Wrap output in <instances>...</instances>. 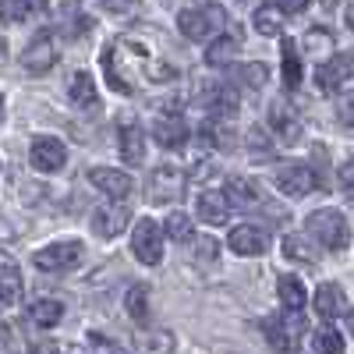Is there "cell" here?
<instances>
[{"label": "cell", "instance_id": "1", "mask_svg": "<svg viewBox=\"0 0 354 354\" xmlns=\"http://www.w3.org/2000/svg\"><path fill=\"white\" fill-rule=\"evenodd\" d=\"M305 227H308V234L326 252H344L351 245V223L337 209H315V213H308Z\"/></svg>", "mask_w": 354, "mask_h": 354}, {"label": "cell", "instance_id": "2", "mask_svg": "<svg viewBox=\"0 0 354 354\" xmlns=\"http://www.w3.org/2000/svg\"><path fill=\"white\" fill-rule=\"evenodd\" d=\"M82 259H85V252H82L78 241H57V245L32 255L36 270H43V273H71L82 266Z\"/></svg>", "mask_w": 354, "mask_h": 354}, {"label": "cell", "instance_id": "3", "mask_svg": "<svg viewBox=\"0 0 354 354\" xmlns=\"http://www.w3.org/2000/svg\"><path fill=\"white\" fill-rule=\"evenodd\" d=\"M220 25H223V11L220 8H185L181 15H177V28H181L188 39H195V43L209 39Z\"/></svg>", "mask_w": 354, "mask_h": 354}, {"label": "cell", "instance_id": "4", "mask_svg": "<svg viewBox=\"0 0 354 354\" xmlns=\"http://www.w3.org/2000/svg\"><path fill=\"white\" fill-rule=\"evenodd\" d=\"M131 252H135L138 262L156 266L163 259V230L153 220H138L135 223V234H131Z\"/></svg>", "mask_w": 354, "mask_h": 354}, {"label": "cell", "instance_id": "5", "mask_svg": "<svg viewBox=\"0 0 354 354\" xmlns=\"http://www.w3.org/2000/svg\"><path fill=\"white\" fill-rule=\"evenodd\" d=\"M354 78V53H337L315 71V85L322 93H337Z\"/></svg>", "mask_w": 354, "mask_h": 354}, {"label": "cell", "instance_id": "6", "mask_svg": "<svg viewBox=\"0 0 354 354\" xmlns=\"http://www.w3.org/2000/svg\"><path fill=\"white\" fill-rule=\"evenodd\" d=\"M28 163H32L36 170H43V174H57L68 163V149L61 145V138L43 135V138L32 142V149H28Z\"/></svg>", "mask_w": 354, "mask_h": 354}, {"label": "cell", "instance_id": "7", "mask_svg": "<svg viewBox=\"0 0 354 354\" xmlns=\"http://www.w3.org/2000/svg\"><path fill=\"white\" fill-rule=\"evenodd\" d=\"M273 181H277V188L287 198H305L315 188V174L308 167H301V163H287V167H277Z\"/></svg>", "mask_w": 354, "mask_h": 354}, {"label": "cell", "instance_id": "8", "mask_svg": "<svg viewBox=\"0 0 354 354\" xmlns=\"http://www.w3.org/2000/svg\"><path fill=\"white\" fill-rule=\"evenodd\" d=\"M198 100L213 117H234L238 113V93H234L227 82H205L198 88Z\"/></svg>", "mask_w": 354, "mask_h": 354}, {"label": "cell", "instance_id": "9", "mask_svg": "<svg viewBox=\"0 0 354 354\" xmlns=\"http://www.w3.org/2000/svg\"><path fill=\"white\" fill-rule=\"evenodd\" d=\"M185 195V174L177 167H156L149 177V198L153 202H177Z\"/></svg>", "mask_w": 354, "mask_h": 354}, {"label": "cell", "instance_id": "10", "mask_svg": "<svg viewBox=\"0 0 354 354\" xmlns=\"http://www.w3.org/2000/svg\"><path fill=\"white\" fill-rule=\"evenodd\" d=\"M21 64H25V71H32V75H46V71L57 64V46H53L50 32H39L32 43L25 46Z\"/></svg>", "mask_w": 354, "mask_h": 354}, {"label": "cell", "instance_id": "11", "mask_svg": "<svg viewBox=\"0 0 354 354\" xmlns=\"http://www.w3.org/2000/svg\"><path fill=\"white\" fill-rule=\"evenodd\" d=\"M270 128H273L287 145H294V142L301 138V117H298V110H294L290 103L277 100V103L270 106Z\"/></svg>", "mask_w": 354, "mask_h": 354}, {"label": "cell", "instance_id": "12", "mask_svg": "<svg viewBox=\"0 0 354 354\" xmlns=\"http://www.w3.org/2000/svg\"><path fill=\"white\" fill-rule=\"evenodd\" d=\"M117 145H121L124 163H131V167H142L145 163V131L131 121V117H124L121 135H117Z\"/></svg>", "mask_w": 354, "mask_h": 354}, {"label": "cell", "instance_id": "13", "mask_svg": "<svg viewBox=\"0 0 354 354\" xmlns=\"http://www.w3.org/2000/svg\"><path fill=\"white\" fill-rule=\"evenodd\" d=\"M88 181H93L103 195L110 198H128L131 195V177L124 170H106V167H96V170H88Z\"/></svg>", "mask_w": 354, "mask_h": 354}, {"label": "cell", "instance_id": "14", "mask_svg": "<svg viewBox=\"0 0 354 354\" xmlns=\"http://www.w3.org/2000/svg\"><path fill=\"white\" fill-rule=\"evenodd\" d=\"M153 138L163 145V149H181V145L188 142V124L181 121V117H156V124H153Z\"/></svg>", "mask_w": 354, "mask_h": 354}, {"label": "cell", "instance_id": "15", "mask_svg": "<svg viewBox=\"0 0 354 354\" xmlns=\"http://www.w3.org/2000/svg\"><path fill=\"white\" fill-rule=\"evenodd\" d=\"M344 308H347V294L340 283H319L315 287V312L322 319H337V315H344Z\"/></svg>", "mask_w": 354, "mask_h": 354}, {"label": "cell", "instance_id": "16", "mask_svg": "<svg viewBox=\"0 0 354 354\" xmlns=\"http://www.w3.org/2000/svg\"><path fill=\"white\" fill-rule=\"evenodd\" d=\"M124 227H128V209H121V205H100L93 213V230L100 238H117Z\"/></svg>", "mask_w": 354, "mask_h": 354}, {"label": "cell", "instance_id": "17", "mask_svg": "<svg viewBox=\"0 0 354 354\" xmlns=\"http://www.w3.org/2000/svg\"><path fill=\"white\" fill-rule=\"evenodd\" d=\"M230 252H238V255H262L266 252V234L259 227H234L230 230Z\"/></svg>", "mask_w": 354, "mask_h": 354}, {"label": "cell", "instance_id": "18", "mask_svg": "<svg viewBox=\"0 0 354 354\" xmlns=\"http://www.w3.org/2000/svg\"><path fill=\"white\" fill-rule=\"evenodd\" d=\"M195 209H198V216H202L205 223H223V220L230 216L227 195H223V192H216V188L202 192V195H198V202H195Z\"/></svg>", "mask_w": 354, "mask_h": 354}, {"label": "cell", "instance_id": "19", "mask_svg": "<svg viewBox=\"0 0 354 354\" xmlns=\"http://www.w3.org/2000/svg\"><path fill=\"white\" fill-rule=\"evenodd\" d=\"M68 93H71V103H75L78 110H96V103H100L96 85H93V78H88L85 71H75V75H71Z\"/></svg>", "mask_w": 354, "mask_h": 354}, {"label": "cell", "instance_id": "20", "mask_svg": "<svg viewBox=\"0 0 354 354\" xmlns=\"http://www.w3.org/2000/svg\"><path fill=\"white\" fill-rule=\"evenodd\" d=\"M28 319H32L39 330H50V326H57V322L64 319V305L57 301V298H43V301H32V305H28Z\"/></svg>", "mask_w": 354, "mask_h": 354}, {"label": "cell", "instance_id": "21", "mask_svg": "<svg viewBox=\"0 0 354 354\" xmlns=\"http://www.w3.org/2000/svg\"><path fill=\"white\" fill-rule=\"evenodd\" d=\"M280 15H283V11H280L277 4L255 8V15H252L255 32H259V36H280V32H283V18H280Z\"/></svg>", "mask_w": 354, "mask_h": 354}, {"label": "cell", "instance_id": "22", "mask_svg": "<svg viewBox=\"0 0 354 354\" xmlns=\"http://www.w3.org/2000/svg\"><path fill=\"white\" fill-rule=\"evenodd\" d=\"M227 188H230V192H227V195H230V202L245 205V209H252V205H259V202H262L259 185H255V181H248V177H230Z\"/></svg>", "mask_w": 354, "mask_h": 354}, {"label": "cell", "instance_id": "23", "mask_svg": "<svg viewBox=\"0 0 354 354\" xmlns=\"http://www.w3.org/2000/svg\"><path fill=\"white\" fill-rule=\"evenodd\" d=\"M277 290H280V301H283L290 312H301V308H305V301H308V294H305L301 280H298V277H290V273H283V277H280Z\"/></svg>", "mask_w": 354, "mask_h": 354}, {"label": "cell", "instance_id": "24", "mask_svg": "<svg viewBox=\"0 0 354 354\" xmlns=\"http://www.w3.org/2000/svg\"><path fill=\"white\" fill-rule=\"evenodd\" d=\"M280 71H283V85L287 88L301 85V53H298V43L283 39V64H280Z\"/></svg>", "mask_w": 354, "mask_h": 354}, {"label": "cell", "instance_id": "25", "mask_svg": "<svg viewBox=\"0 0 354 354\" xmlns=\"http://www.w3.org/2000/svg\"><path fill=\"white\" fill-rule=\"evenodd\" d=\"M238 36H220L209 50H205V64L209 68H227L230 61H234V53H238Z\"/></svg>", "mask_w": 354, "mask_h": 354}, {"label": "cell", "instance_id": "26", "mask_svg": "<svg viewBox=\"0 0 354 354\" xmlns=\"http://www.w3.org/2000/svg\"><path fill=\"white\" fill-rule=\"evenodd\" d=\"M283 259L315 266L319 262V252H315V245H308V238H301V234H287V238H283Z\"/></svg>", "mask_w": 354, "mask_h": 354}, {"label": "cell", "instance_id": "27", "mask_svg": "<svg viewBox=\"0 0 354 354\" xmlns=\"http://www.w3.org/2000/svg\"><path fill=\"white\" fill-rule=\"evenodd\" d=\"M21 298V277L15 266H0V308H11Z\"/></svg>", "mask_w": 354, "mask_h": 354}, {"label": "cell", "instance_id": "28", "mask_svg": "<svg viewBox=\"0 0 354 354\" xmlns=\"http://www.w3.org/2000/svg\"><path fill=\"white\" fill-rule=\"evenodd\" d=\"M124 308L135 322H145V315H149V290H145L142 283L128 287V298H124Z\"/></svg>", "mask_w": 354, "mask_h": 354}, {"label": "cell", "instance_id": "29", "mask_svg": "<svg viewBox=\"0 0 354 354\" xmlns=\"http://www.w3.org/2000/svg\"><path fill=\"white\" fill-rule=\"evenodd\" d=\"M262 333L270 337V344H273L277 351H290V347H298V344H294V337L287 333V319H266V322H262Z\"/></svg>", "mask_w": 354, "mask_h": 354}, {"label": "cell", "instance_id": "30", "mask_svg": "<svg viewBox=\"0 0 354 354\" xmlns=\"http://www.w3.org/2000/svg\"><path fill=\"white\" fill-rule=\"evenodd\" d=\"M248 153L266 163V160H273V142H270V131H262V128H252L248 131Z\"/></svg>", "mask_w": 354, "mask_h": 354}, {"label": "cell", "instance_id": "31", "mask_svg": "<svg viewBox=\"0 0 354 354\" xmlns=\"http://www.w3.org/2000/svg\"><path fill=\"white\" fill-rule=\"evenodd\" d=\"M308 351H326V354H340V351H344V337H337L333 330H315V337L308 340Z\"/></svg>", "mask_w": 354, "mask_h": 354}, {"label": "cell", "instance_id": "32", "mask_svg": "<svg viewBox=\"0 0 354 354\" xmlns=\"http://www.w3.org/2000/svg\"><path fill=\"white\" fill-rule=\"evenodd\" d=\"M238 78H241L248 88H262L266 78H270V68H266V64H241V68H238Z\"/></svg>", "mask_w": 354, "mask_h": 354}, {"label": "cell", "instance_id": "33", "mask_svg": "<svg viewBox=\"0 0 354 354\" xmlns=\"http://www.w3.org/2000/svg\"><path fill=\"white\" fill-rule=\"evenodd\" d=\"M167 234L174 241H192V223H188V216L185 213H170L167 216Z\"/></svg>", "mask_w": 354, "mask_h": 354}, {"label": "cell", "instance_id": "34", "mask_svg": "<svg viewBox=\"0 0 354 354\" xmlns=\"http://www.w3.org/2000/svg\"><path fill=\"white\" fill-rule=\"evenodd\" d=\"M103 68H106V82H110V88H117V93H131V85L124 82V75L113 68V61H110V50L103 53Z\"/></svg>", "mask_w": 354, "mask_h": 354}, {"label": "cell", "instance_id": "35", "mask_svg": "<svg viewBox=\"0 0 354 354\" xmlns=\"http://www.w3.org/2000/svg\"><path fill=\"white\" fill-rule=\"evenodd\" d=\"M340 192L351 198V205H354V156L340 167Z\"/></svg>", "mask_w": 354, "mask_h": 354}, {"label": "cell", "instance_id": "36", "mask_svg": "<svg viewBox=\"0 0 354 354\" xmlns=\"http://www.w3.org/2000/svg\"><path fill=\"white\" fill-rule=\"evenodd\" d=\"M100 4L110 11V15H131L138 8V0H100Z\"/></svg>", "mask_w": 354, "mask_h": 354}, {"label": "cell", "instance_id": "37", "mask_svg": "<svg viewBox=\"0 0 354 354\" xmlns=\"http://www.w3.org/2000/svg\"><path fill=\"white\" fill-rule=\"evenodd\" d=\"M195 259H198V262H202V259H205V262H209V259H216V241L202 238V241H198V252H195Z\"/></svg>", "mask_w": 354, "mask_h": 354}, {"label": "cell", "instance_id": "38", "mask_svg": "<svg viewBox=\"0 0 354 354\" xmlns=\"http://www.w3.org/2000/svg\"><path fill=\"white\" fill-rule=\"evenodd\" d=\"M277 8L287 11V15H301L308 8V0H277Z\"/></svg>", "mask_w": 354, "mask_h": 354}, {"label": "cell", "instance_id": "39", "mask_svg": "<svg viewBox=\"0 0 354 354\" xmlns=\"http://www.w3.org/2000/svg\"><path fill=\"white\" fill-rule=\"evenodd\" d=\"M326 43H330V36L322 32V28H319V32H315V28L308 32V50H312V53H315V50H326Z\"/></svg>", "mask_w": 354, "mask_h": 354}, {"label": "cell", "instance_id": "40", "mask_svg": "<svg viewBox=\"0 0 354 354\" xmlns=\"http://www.w3.org/2000/svg\"><path fill=\"white\" fill-rule=\"evenodd\" d=\"M340 121H344L347 128H354V96H347V100L340 103Z\"/></svg>", "mask_w": 354, "mask_h": 354}, {"label": "cell", "instance_id": "41", "mask_svg": "<svg viewBox=\"0 0 354 354\" xmlns=\"http://www.w3.org/2000/svg\"><path fill=\"white\" fill-rule=\"evenodd\" d=\"M15 347V337H11V326L8 322H0V351H11Z\"/></svg>", "mask_w": 354, "mask_h": 354}, {"label": "cell", "instance_id": "42", "mask_svg": "<svg viewBox=\"0 0 354 354\" xmlns=\"http://www.w3.org/2000/svg\"><path fill=\"white\" fill-rule=\"evenodd\" d=\"M88 347H96V351H117L113 340H103V337H88Z\"/></svg>", "mask_w": 354, "mask_h": 354}, {"label": "cell", "instance_id": "43", "mask_svg": "<svg viewBox=\"0 0 354 354\" xmlns=\"http://www.w3.org/2000/svg\"><path fill=\"white\" fill-rule=\"evenodd\" d=\"M347 330H351V337H354V308H351V315H347Z\"/></svg>", "mask_w": 354, "mask_h": 354}, {"label": "cell", "instance_id": "44", "mask_svg": "<svg viewBox=\"0 0 354 354\" xmlns=\"http://www.w3.org/2000/svg\"><path fill=\"white\" fill-rule=\"evenodd\" d=\"M347 25H351V28H354V4H351V8H347Z\"/></svg>", "mask_w": 354, "mask_h": 354}, {"label": "cell", "instance_id": "45", "mask_svg": "<svg viewBox=\"0 0 354 354\" xmlns=\"http://www.w3.org/2000/svg\"><path fill=\"white\" fill-rule=\"evenodd\" d=\"M340 4V0H322V8H337Z\"/></svg>", "mask_w": 354, "mask_h": 354}, {"label": "cell", "instance_id": "46", "mask_svg": "<svg viewBox=\"0 0 354 354\" xmlns=\"http://www.w3.org/2000/svg\"><path fill=\"white\" fill-rule=\"evenodd\" d=\"M0 121H4V96H0Z\"/></svg>", "mask_w": 354, "mask_h": 354}]
</instances>
